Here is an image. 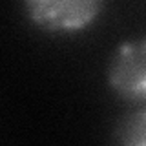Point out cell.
Here are the masks:
<instances>
[{
	"label": "cell",
	"mask_w": 146,
	"mask_h": 146,
	"mask_svg": "<svg viewBox=\"0 0 146 146\" xmlns=\"http://www.w3.org/2000/svg\"><path fill=\"white\" fill-rule=\"evenodd\" d=\"M106 79L119 99L146 106V36L126 40L113 51Z\"/></svg>",
	"instance_id": "cell-2"
},
{
	"label": "cell",
	"mask_w": 146,
	"mask_h": 146,
	"mask_svg": "<svg viewBox=\"0 0 146 146\" xmlns=\"http://www.w3.org/2000/svg\"><path fill=\"white\" fill-rule=\"evenodd\" d=\"M113 137L126 146H146V106L122 117L115 126Z\"/></svg>",
	"instance_id": "cell-3"
},
{
	"label": "cell",
	"mask_w": 146,
	"mask_h": 146,
	"mask_svg": "<svg viewBox=\"0 0 146 146\" xmlns=\"http://www.w3.org/2000/svg\"><path fill=\"white\" fill-rule=\"evenodd\" d=\"M106 0H22L26 17L51 35H75L93 26Z\"/></svg>",
	"instance_id": "cell-1"
}]
</instances>
